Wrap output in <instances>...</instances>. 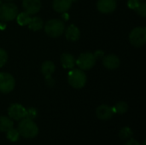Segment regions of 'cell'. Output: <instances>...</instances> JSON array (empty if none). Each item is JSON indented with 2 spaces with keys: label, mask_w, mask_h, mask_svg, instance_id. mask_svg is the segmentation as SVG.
I'll list each match as a JSON object with an SVG mask.
<instances>
[{
  "label": "cell",
  "mask_w": 146,
  "mask_h": 145,
  "mask_svg": "<svg viewBox=\"0 0 146 145\" xmlns=\"http://www.w3.org/2000/svg\"><path fill=\"white\" fill-rule=\"evenodd\" d=\"M20 136L25 138H33L38 134V127L35 122L28 118H23L18 124L17 129Z\"/></svg>",
  "instance_id": "6da1fadb"
},
{
  "label": "cell",
  "mask_w": 146,
  "mask_h": 145,
  "mask_svg": "<svg viewBox=\"0 0 146 145\" xmlns=\"http://www.w3.org/2000/svg\"><path fill=\"white\" fill-rule=\"evenodd\" d=\"M65 31V24L62 20L51 19L44 25V32L51 38H57L63 34Z\"/></svg>",
  "instance_id": "7a4b0ae2"
},
{
  "label": "cell",
  "mask_w": 146,
  "mask_h": 145,
  "mask_svg": "<svg viewBox=\"0 0 146 145\" xmlns=\"http://www.w3.org/2000/svg\"><path fill=\"white\" fill-rule=\"evenodd\" d=\"M86 75L81 69H72L68 75V84L74 89H81L86 84Z\"/></svg>",
  "instance_id": "3957f363"
},
{
  "label": "cell",
  "mask_w": 146,
  "mask_h": 145,
  "mask_svg": "<svg viewBox=\"0 0 146 145\" xmlns=\"http://www.w3.org/2000/svg\"><path fill=\"white\" fill-rule=\"evenodd\" d=\"M18 15V8L13 3H5L0 5V21H11L16 18Z\"/></svg>",
  "instance_id": "277c9868"
},
{
  "label": "cell",
  "mask_w": 146,
  "mask_h": 145,
  "mask_svg": "<svg viewBox=\"0 0 146 145\" xmlns=\"http://www.w3.org/2000/svg\"><path fill=\"white\" fill-rule=\"evenodd\" d=\"M130 43L135 47H141L146 42V30L145 27L139 26L132 30L129 35Z\"/></svg>",
  "instance_id": "5b68a950"
},
{
  "label": "cell",
  "mask_w": 146,
  "mask_h": 145,
  "mask_svg": "<svg viewBox=\"0 0 146 145\" xmlns=\"http://www.w3.org/2000/svg\"><path fill=\"white\" fill-rule=\"evenodd\" d=\"M96 63V58L92 53L86 52L80 55L77 60H75V64L81 70H90L94 67Z\"/></svg>",
  "instance_id": "8992f818"
},
{
  "label": "cell",
  "mask_w": 146,
  "mask_h": 145,
  "mask_svg": "<svg viewBox=\"0 0 146 145\" xmlns=\"http://www.w3.org/2000/svg\"><path fill=\"white\" fill-rule=\"evenodd\" d=\"M15 86L14 77L8 73H0V92L7 94L11 92Z\"/></svg>",
  "instance_id": "52a82bcc"
},
{
  "label": "cell",
  "mask_w": 146,
  "mask_h": 145,
  "mask_svg": "<svg viewBox=\"0 0 146 145\" xmlns=\"http://www.w3.org/2000/svg\"><path fill=\"white\" fill-rule=\"evenodd\" d=\"M27 109L19 103H13L8 109V115L10 119L15 121H21L26 118Z\"/></svg>",
  "instance_id": "ba28073f"
},
{
  "label": "cell",
  "mask_w": 146,
  "mask_h": 145,
  "mask_svg": "<svg viewBox=\"0 0 146 145\" xmlns=\"http://www.w3.org/2000/svg\"><path fill=\"white\" fill-rule=\"evenodd\" d=\"M115 109L114 108L109 106V105H100L96 109V115L98 119L103 120V121H107L110 120V118L113 117L115 115Z\"/></svg>",
  "instance_id": "9c48e42d"
},
{
  "label": "cell",
  "mask_w": 146,
  "mask_h": 145,
  "mask_svg": "<svg viewBox=\"0 0 146 145\" xmlns=\"http://www.w3.org/2000/svg\"><path fill=\"white\" fill-rule=\"evenodd\" d=\"M116 6V0H98L97 3L98 9L103 14L112 13L115 10Z\"/></svg>",
  "instance_id": "30bf717a"
},
{
  "label": "cell",
  "mask_w": 146,
  "mask_h": 145,
  "mask_svg": "<svg viewBox=\"0 0 146 145\" xmlns=\"http://www.w3.org/2000/svg\"><path fill=\"white\" fill-rule=\"evenodd\" d=\"M22 6L29 15L37 14L41 8V1L40 0H22Z\"/></svg>",
  "instance_id": "8fae6325"
},
{
  "label": "cell",
  "mask_w": 146,
  "mask_h": 145,
  "mask_svg": "<svg viewBox=\"0 0 146 145\" xmlns=\"http://www.w3.org/2000/svg\"><path fill=\"white\" fill-rule=\"evenodd\" d=\"M121 64L120 58L115 54H110L103 58V65L109 70H115Z\"/></svg>",
  "instance_id": "7c38bea8"
},
{
  "label": "cell",
  "mask_w": 146,
  "mask_h": 145,
  "mask_svg": "<svg viewBox=\"0 0 146 145\" xmlns=\"http://www.w3.org/2000/svg\"><path fill=\"white\" fill-rule=\"evenodd\" d=\"M72 3V0H53L52 7L56 12L64 13L71 8Z\"/></svg>",
  "instance_id": "4fadbf2b"
},
{
  "label": "cell",
  "mask_w": 146,
  "mask_h": 145,
  "mask_svg": "<svg viewBox=\"0 0 146 145\" xmlns=\"http://www.w3.org/2000/svg\"><path fill=\"white\" fill-rule=\"evenodd\" d=\"M65 37L69 41H77L80 38V31L75 25L72 24L65 30Z\"/></svg>",
  "instance_id": "5bb4252c"
},
{
  "label": "cell",
  "mask_w": 146,
  "mask_h": 145,
  "mask_svg": "<svg viewBox=\"0 0 146 145\" xmlns=\"http://www.w3.org/2000/svg\"><path fill=\"white\" fill-rule=\"evenodd\" d=\"M61 63L65 69H73L75 66V58L69 53H63L61 56Z\"/></svg>",
  "instance_id": "9a60e30c"
},
{
  "label": "cell",
  "mask_w": 146,
  "mask_h": 145,
  "mask_svg": "<svg viewBox=\"0 0 146 145\" xmlns=\"http://www.w3.org/2000/svg\"><path fill=\"white\" fill-rule=\"evenodd\" d=\"M55 64L51 61H45L41 66V72L44 76L45 79H49L51 78L52 74L55 72Z\"/></svg>",
  "instance_id": "2e32d148"
},
{
  "label": "cell",
  "mask_w": 146,
  "mask_h": 145,
  "mask_svg": "<svg viewBox=\"0 0 146 145\" xmlns=\"http://www.w3.org/2000/svg\"><path fill=\"white\" fill-rule=\"evenodd\" d=\"M14 127V122L12 119L6 116H0V132H7Z\"/></svg>",
  "instance_id": "e0dca14e"
},
{
  "label": "cell",
  "mask_w": 146,
  "mask_h": 145,
  "mask_svg": "<svg viewBox=\"0 0 146 145\" xmlns=\"http://www.w3.org/2000/svg\"><path fill=\"white\" fill-rule=\"evenodd\" d=\"M28 28L32 31H39L44 26V21L43 20L38 16L32 17L30 20V22L28 23Z\"/></svg>",
  "instance_id": "ac0fdd59"
},
{
  "label": "cell",
  "mask_w": 146,
  "mask_h": 145,
  "mask_svg": "<svg viewBox=\"0 0 146 145\" xmlns=\"http://www.w3.org/2000/svg\"><path fill=\"white\" fill-rule=\"evenodd\" d=\"M31 18L32 17L30 16V15L27 14V12H21V13L17 15L16 21L20 26H27L30 22Z\"/></svg>",
  "instance_id": "d6986e66"
},
{
  "label": "cell",
  "mask_w": 146,
  "mask_h": 145,
  "mask_svg": "<svg viewBox=\"0 0 146 145\" xmlns=\"http://www.w3.org/2000/svg\"><path fill=\"white\" fill-rule=\"evenodd\" d=\"M114 109H115V113L122 115V114H125L128 110V105L125 102H119L114 107Z\"/></svg>",
  "instance_id": "ffe728a7"
},
{
  "label": "cell",
  "mask_w": 146,
  "mask_h": 145,
  "mask_svg": "<svg viewBox=\"0 0 146 145\" xmlns=\"http://www.w3.org/2000/svg\"><path fill=\"white\" fill-rule=\"evenodd\" d=\"M133 136V131L130 127L128 126H126V127H123L120 132H119V137L123 139V140H126V139H128L130 138L131 137Z\"/></svg>",
  "instance_id": "44dd1931"
},
{
  "label": "cell",
  "mask_w": 146,
  "mask_h": 145,
  "mask_svg": "<svg viewBox=\"0 0 146 145\" xmlns=\"http://www.w3.org/2000/svg\"><path fill=\"white\" fill-rule=\"evenodd\" d=\"M19 136H20V134H19L18 131L15 130V129H14V127L12 129H10L9 131L7 132V138L9 141H11V142L17 141L18 138H19Z\"/></svg>",
  "instance_id": "7402d4cb"
},
{
  "label": "cell",
  "mask_w": 146,
  "mask_h": 145,
  "mask_svg": "<svg viewBox=\"0 0 146 145\" xmlns=\"http://www.w3.org/2000/svg\"><path fill=\"white\" fill-rule=\"evenodd\" d=\"M8 61V54L7 52L0 48V68H3Z\"/></svg>",
  "instance_id": "603a6c76"
},
{
  "label": "cell",
  "mask_w": 146,
  "mask_h": 145,
  "mask_svg": "<svg viewBox=\"0 0 146 145\" xmlns=\"http://www.w3.org/2000/svg\"><path fill=\"white\" fill-rule=\"evenodd\" d=\"M139 15L145 17L146 16V3L144 2V3H140L139 4V6L134 9Z\"/></svg>",
  "instance_id": "cb8c5ba5"
},
{
  "label": "cell",
  "mask_w": 146,
  "mask_h": 145,
  "mask_svg": "<svg viewBox=\"0 0 146 145\" xmlns=\"http://www.w3.org/2000/svg\"><path fill=\"white\" fill-rule=\"evenodd\" d=\"M37 116V110L33 108H29L27 109V113H26V118L33 120L34 118H36Z\"/></svg>",
  "instance_id": "d4e9b609"
},
{
  "label": "cell",
  "mask_w": 146,
  "mask_h": 145,
  "mask_svg": "<svg viewBox=\"0 0 146 145\" xmlns=\"http://www.w3.org/2000/svg\"><path fill=\"white\" fill-rule=\"evenodd\" d=\"M139 3H140L139 0H128V2H127V6H128L130 9H135L139 6Z\"/></svg>",
  "instance_id": "484cf974"
},
{
  "label": "cell",
  "mask_w": 146,
  "mask_h": 145,
  "mask_svg": "<svg viewBox=\"0 0 146 145\" xmlns=\"http://www.w3.org/2000/svg\"><path fill=\"white\" fill-rule=\"evenodd\" d=\"M124 145H140V144H139L136 139L132 138V139H130L129 141H127Z\"/></svg>",
  "instance_id": "4316f807"
},
{
  "label": "cell",
  "mask_w": 146,
  "mask_h": 145,
  "mask_svg": "<svg viewBox=\"0 0 146 145\" xmlns=\"http://www.w3.org/2000/svg\"><path fill=\"white\" fill-rule=\"evenodd\" d=\"M93 55H94V56H95V58H96V59H98V58H101V57H104V52H103V51H101V50L96 51V52H95V54H93Z\"/></svg>",
  "instance_id": "83f0119b"
},
{
  "label": "cell",
  "mask_w": 146,
  "mask_h": 145,
  "mask_svg": "<svg viewBox=\"0 0 146 145\" xmlns=\"http://www.w3.org/2000/svg\"><path fill=\"white\" fill-rule=\"evenodd\" d=\"M6 28V24L4 21H1L0 22V30H4Z\"/></svg>",
  "instance_id": "f1b7e54d"
},
{
  "label": "cell",
  "mask_w": 146,
  "mask_h": 145,
  "mask_svg": "<svg viewBox=\"0 0 146 145\" xmlns=\"http://www.w3.org/2000/svg\"><path fill=\"white\" fill-rule=\"evenodd\" d=\"M62 18L64 19V21H66V20H68V14H66V12H64V13H63V15H62Z\"/></svg>",
  "instance_id": "f546056e"
},
{
  "label": "cell",
  "mask_w": 146,
  "mask_h": 145,
  "mask_svg": "<svg viewBox=\"0 0 146 145\" xmlns=\"http://www.w3.org/2000/svg\"><path fill=\"white\" fill-rule=\"evenodd\" d=\"M2 4V0H0V5Z\"/></svg>",
  "instance_id": "4dcf8cb0"
},
{
  "label": "cell",
  "mask_w": 146,
  "mask_h": 145,
  "mask_svg": "<svg viewBox=\"0 0 146 145\" xmlns=\"http://www.w3.org/2000/svg\"><path fill=\"white\" fill-rule=\"evenodd\" d=\"M74 1H76V0H72V2H74Z\"/></svg>",
  "instance_id": "1f68e13d"
}]
</instances>
